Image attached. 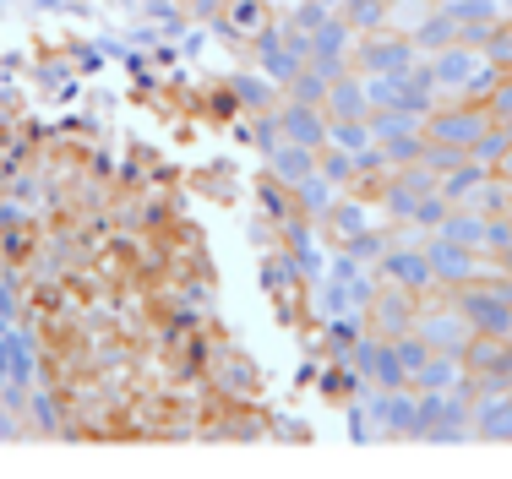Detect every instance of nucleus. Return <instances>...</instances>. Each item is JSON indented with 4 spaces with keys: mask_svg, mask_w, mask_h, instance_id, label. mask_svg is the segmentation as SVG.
<instances>
[{
    "mask_svg": "<svg viewBox=\"0 0 512 479\" xmlns=\"http://www.w3.org/2000/svg\"><path fill=\"white\" fill-rule=\"evenodd\" d=\"M327 82H333V77H322V71H316L311 60H306V66H300L295 77L284 82V98H295V104H316V109H322V104H327Z\"/></svg>",
    "mask_w": 512,
    "mask_h": 479,
    "instance_id": "nucleus-29",
    "label": "nucleus"
},
{
    "mask_svg": "<svg viewBox=\"0 0 512 479\" xmlns=\"http://www.w3.org/2000/svg\"><path fill=\"white\" fill-rule=\"evenodd\" d=\"M491 262H496V267H502V273H512V245H507V251H502V256H491Z\"/></svg>",
    "mask_w": 512,
    "mask_h": 479,
    "instance_id": "nucleus-45",
    "label": "nucleus"
},
{
    "mask_svg": "<svg viewBox=\"0 0 512 479\" xmlns=\"http://www.w3.org/2000/svg\"><path fill=\"white\" fill-rule=\"evenodd\" d=\"M414 333L431 343L436 354H463V343H469V322L458 316L453 294H425L420 316H414Z\"/></svg>",
    "mask_w": 512,
    "mask_h": 479,
    "instance_id": "nucleus-5",
    "label": "nucleus"
},
{
    "mask_svg": "<svg viewBox=\"0 0 512 479\" xmlns=\"http://www.w3.org/2000/svg\"><path fill=\"white\" fill-rule=\"evenodd\" d=\"M338 196H344V191H338L333 180L322 175V169H311V175L295 186V218H306V224H322V218H327V207H333Z\"/></svg>",
    "mask_w": 512,
    "mask_h": 479,
    "instance_id": "nucleus-18",
    "label": "nucleus"
},
{
    "mask_svg": "<svg viewBox=\"0 0 512 479\" xmlns=\"http://www.w3.org/2000/svg\"><path fill=\"white\" fill-rule=\"evenodd\" d=\"M278 131L284 142H300V147H327V109L316 104H295V98H278Z\"/></svg>",
    "mask_w": 512,
    "mask_h": 479,
    "instance_id": "nucleus-11",
    "label": "nucleus"
},
{
    "mask_svg": "<svg viewBox=\"0 0 512 479\" xmlns=\"http://www.w3.org/2000/svg\"><path fill=\"white\" fill-rule=\"evenodd\" d=\"M474 207H480L485 218H491V213H512V180L491 175V180L480 186V196H474Z\"/></svg>",
    "mask_w": 512,
    "mask_h": 479,
    "instance_id": "nucleus-35",
    "label": "nucleus"
},
{
    "mask_svg": "<svg viewBox=\"0 0 512 479\" xmlns=\"http://www.w3.org/2000/svg\"><path fill=\"white\" fill-rule=\"evenodd\" d=\"M355 39H360V33H355V28H349V22L333 11V17H327L322 28L311 33V66L322 71V77H338V71H349V55H355Z\"/></svg>",
    "mask_w": 512,
    "mask_h": 479,
    "instance_id": "nucleus-8",
    "label": "nucleus"
},
{
    "mask_svg": "<svg viewBox=\"0 0 512 479\" xmlns=\"http://www.w3.org/2000/svg\"><path fill=\"white\" fill-rule=\"evenodd\" d=\"M474 436L512 441V392H480L474 398Z\"/></svg>",
    "mask_w": 512,
    "mask_h": 479,
    "instance_id": "nucleus-15",
    "label": "nucleus"
},
{
    "mask_svg": "<svg viewBox=\"0 0 512 479\" xmlns=\"http://www.w3.org/2000/svg\"><path fill=\"white\" fill-rule=\"evenodd\" d=\"M338 17L355 33H382V28H393V0H344Z\"/></svg>",
    "mask_w": 512,
    "mask_h": 479,
    "instance_id": "nucleus-26",
    "label": "nucleus"
},
{
    "mask_svg": "<svg viewBox=\"0 0 512 479\" xmlns=\"http://www.w3.org/2000/svg\"><path fill=\"white\" fill-rule=\"evenodd\" d=\"M327 147L338 153H371L376 147V131H371V115H349V120H327Z\"/></svg>",
    "mask_w": 512,
    "mask_h": 479,
    "instance_id": "nucleus-25",
    "label": "nucleus"
},
{
    "mask_svg": "<svg viewBox=\"0 0 512 479\" xmlns=\"http://www.w3.org/2000/svg\"><path fill=\"white\" fill-rule=\"evenodd\" d=\"M491 175H496V169H485L480 158H458V164L442 175V196H447V202H469L474 207V196H480V186Z\"/></svg>",
    "mask_w": 512,
    "mask_h": 479,
    "instance_id": "nucleus-22",
    "label": "nucleus"
},
{
    "mask_svg": "<svg viewBox=\"0 0 512 479\" xmlns=\"http://www.w3.org/2000/svg\"><path fill=\"white\" fill-rule=\"evenodd\" d=\"M376 218H382V213H376L371 196H338V202L327 207L322 229H327V240H333V245H344V240H355L360 229H371Z\"/></svg>",
    "mask_w": 512,
    "mask_h": 479,
    "instance_id": "nucleus-13",
    "label": "nucleus"
},
{
    "mask_svg": "<svg viewBox=\"0 0 512 479\" xmlns=\"http://www.w3.org/2000/svg\"><path fill=\"white\" fill-rule=\"evenodd\" d=\"M485 115H491V120H512V71L496 82V93L485 98Z\"/></svg>",
    "mask_w": 512,
    "mask_h": 479,
    "instance_id": "nucleus-40",
    "label": "nucleus"
},
{
    "mask_svg": "<svg viewBox=\"0 0 512 479\" xmlns=\"http://www.w3.org/2000/svg\"><path fill=\"white\" fill-rule=\"evenodd\" d=\"M425 66H431L436 88H442L447 98H458V93H463V82H469L474 71L485 66V55H480V49H474V44L453 39L447 49H431V55H425Z\"/></svg>",
    "mask_w": 512,
    "mask_h": 479,
    "instance_id": "nucleus-9",
    "label": "nucleus"
},
{
    "mask_svg": "<svg viewBox=\"0 0 512 479\" xmlns=\"http://www.w3.org/2000/svg\"><path fill=\"white\" fill-rule=\"evenodd\" d=\"M414 316H420V294L398 289V284H382L371 294V305H365V327H371L376 338H398L414 327Z\"/></svg>",
    "mask_w": 512,
    "mask_h": 479,
    "instance_id": "nucleus-7",
    "label": "nucleus"
},
{
    "mask_svg": "<svg viewBox=\"0 0 512 479\" xmlns=\"http://www.w3.org/2000/svg\"><path fill=\"white\" fill-rule=\"evenodd\" d=\"M256 382H262V376H256V365H251L240 349H224V354L213 360V387L224 392V398H251Z\"/></svg>",
    "mask_w": 512,
    "mask_h": 479,
    "instance_id": "nucleus-17",
    "label": "nucleus"
},
{
    "mask_svg": "<svg viewBox=\"0 0 512 479\" xmlns=\"http://www.w3.org/2000/svg\"><path fill=\"white\" fill-rule=\"evenodd\" d=\"M502 382H512V338H502Z\"/></svg>",
    "mask_w": 512,
    "mask_h": 479,
    "instance_id": "nucleus-43",
    "label": "nucleus"
},
{
    "mask_svg": "<svg viewBox=\"0 0 512 479\" xmlns=\"http://www.w3.org/2000/svg\"><path fill=\"white\" fill-rule=\"evenodd\" d=\"M485 60H491L496 71H512V17H502L491 28V39H485V49H480Z\"/></svg>",
    "mask_w": 512,
    "mask_h": 479,
    "instance_id": "nucleus-34",
    "label": "nucleus"
},
{
    "mask_svg": "<svg viewBox=\"0 0 512 479\" xmlns=\"http://www.w3.org/2000/svg\"><path fill=\"white\" fill-rule=\"evenodd\" d=\"M502 77H507V71H496V66H491V60H485V66H480V71H474V77H469V82H463V93H458V98H469V104H480V109H485V98H491V93H496V82H502Z\"/></svg>",
    "mask_w": 512,
    "mask_h": 479,
    "instance_id": "nucleus-36",
    "label": "nucleus"
},
{
    "mask_svg": "<svg viewBox=\"0 0 512 479\" xmlns=\"http://www.w3.org/2000/svg\"><path fill=\"white\" fill-rule=\"evenodd\" d=\"M376 273H382V284H398L409 294H436V278H431V256H425V240H393L382 251V262H376Z\"/></svg>",
    "mask_w": 512,
    "mask_h": 479,
    "instance_id": "nucleus-4",
    "label": "nucleus"
},
{
    "mask_svg": "<svg viewBox=\"0 0 512 479\" xmlns=\"http://www.w3.org/2000/svg\"><path fill=\"white\" fill-rule=\"evenodd\" d=\"M387 240H393V235H387L382 224H371V229H360L355 240H344V251L355 256V262H365V267H376V262H382V251H387Z\"/></svg>",
    "mask_w": 512,
    "mask_h": 479,
    "instance_id": "nucleus-33",
    "label": "nucleus"
},
{
    "mask_svg": "<svg viewBox=\"0 0 512 479\" xmlns=\"http://www.w3.org/2000/svg\"><path fill=\"white\" fill-rule=\"evenodd\" d=\"M327 17H333V11H327L322 0H300V6L289 11V28H300V33H316Z\"/></svg>",
    "mask_w": 512,
    "mask_h": 479,
    "instance_id": "nucleus-39",
    "label": "nucleus"
},
{
    "mask_svg": "<svg viewBox=\"0 0 512 479\" xmlns=\"http://www.w3.org/2000/svg\"><path fill=\"white\" fill-rule=\"evenodd\" d=\"M376 153H382L387 169L420 164V158H425V126H404V131H387V137H376Z\"/></svg>",
    "mask_w": 512,
    "mask_h": 479,
    "instance_id": "nucleus-23",
    "label": "nucleus"
},
{
    "mask_svg": "<svg viewBox=\"0 0 512 479\" xmlns=\"http://www.w3.org/2000/svg\"><path fill=\"white\" fill-rule=\"evenodd\" d=\"M485 126H491V115H485L480 104H469V98H447V104H436L431 115H425V142H442V147L469 153Z\"/></svg>",
    "mask_w": 512,
    "mask_h": 479,
    "instance_id": "nucleus-3",
    "label": "nucleus"
},
{
    "mask_svg": "<svg viewBox=\"0 0 512 479\" xmlns=\"http://www.w3.org/2000/svg\"><path fill=\"white\" fill-rule=\"evenodd\" d=\"M458 316L469 322V333H485V338H512V300L507 294H496L491 284H485V273L474 278V284H463L453 294Z\"/></svg>",
    "mask_w": 512,
    "mask_h": 479,
    "instance_id": "nucleus-2",
    "label": "nucleus"
},
{
    "mask_svg": "<svg viewBox=\"0 0 512 479\" xmlns=\"http://www.w3.org/2000/svg\"><path fill=\"white\" fill-rule=\"evenodd\" d=\"M322 6H327V11H338V6H344V0H322Z\"/></svg>",
    "mask_w": 512,
    "mask_h": 479,
    "instance_id": "nucleus-46",
    "label": "nucleus"
},
{
    "mask_svg": "<svg viewBox=\"0 0 512 479\" xmlns=\"http://www.w3.org/2000/svg\"><path fill=\"white\" fill-rule=\"evenodd\" d=\"M414 403H420V392H414V387H376L371 431L376 436H414Z\"/></svg>",
    "mask_w": 512,
    "mask_h": 479,
    "instance_id": "nucleus-10",
    "label": "nucleus"
},
{
    "mask_svg": "<svg viewBox=\"0 0 512 479\" xmlns=\"http://www.w3.org/2000/svg\"><path fill=\"white\" fill-rule=\"evenodd\" d=\"M447 207H453V202L442 196V186H436V191H425L420 202H414L409 229H414V235H436V229H442V218H447Z\"/></svg>",
    "mask_w": 512,
    "mask_h": 479,
    "instance_id": "nucleus-31",
    "label": "nucleus"
},
{
    "mask_svg": "<svg viewBox=\"0 0 512 479\" xmlns=\"http://www.w3.org/2000/svg\"><path fill=\"white\" fill-rule=\"evenodd\" d=\"M414 60H420V49H414L409 33L382 28V33H360V39H355V55H349V66H355L360 77H409Z\"/></svg>",
    "mask_w": 512,
    "mask_h": 479,
    "instance_id": "nucleus-1",
    "label": "nucleus"
},
{
    "mask_svg": "<svg viewBox=\"0 0 512 479\" xmlns=\"http://www.w3.org/2000/svg\"><path fill=\"white\" fill-rule=\"evenodd\" d=\"M365 382H371V387H409V371H404V360H398L393 338L376 343V360L365 365Z\"/></svg>",
    "mask_w": 512,
    "mask_h": 479,
    "instance_id": "nucleus-28",
    "label": "nucleus"
},
{
    "mask_svg": "<svg viewBox=\"0 0 512 479\" xmlns=\"http://www.w3.org/2000/svg\"><path fill=\"white\" fill-rule=\"evenodd\" d=\"M512 245V213H491L485 218V245H480V256H502Z\"/></svg>",
    "mask_w": 512,
    "mask_h": 479,
    "instance_id": "nucleus-38",
    "label": "nucleus"
},
{
    "mask_svg": "<svg viewBox=\"0 0 512 479\" xmlns=\"http://www.w3.org/2000/svg\"><path fill=\"white\" fill-rule=\"evenodd\" d=\"M442 11L458 22V39H463V44H474V49H485L491 28L507 17V11L496 6V0H442Z\"/></svg>",
    "mask_w": 512,
    "mask_h": 479,
    "instance_id": "nucleus-12",
    "label": "nucleus"
},
{
    "mask_svg": "<svg viewBox=\"0 0 512 479\" xmlns=\"http://www.w3.org/2000/svg\"><path fill=\"white\" fill-rule=\"evenodd\" d=\"M425 256H431L436 294H458L463 284H474V278L485 273V267H480V251L453 245V240H442V235H425Z\"/></svg>",
    "mask_w": 512,
    "mask_h": 479,
    "instance_id": "nucleus-6",
    "label": "nucleus"
},
{
    "mask_svg": "<svg viewBox=\"0 0 512 479\" xmlns=\"http://www.w3.org/2000/svg\"><path fill=\"white\" fill-rule=\"evenodd\" d=\"M229 93H235L240 109H251V115L278 109V98H284V88H278L273 77H262V71H235V77H229Z\"/></svg>",
    "mask_w": 512,
    "mask_h": 479,
    "instance_id": "nucleus-20",
    "label": "nucleus"
},
{
    "mask_svg": "<svg viewBox=\"0 0 512 479\" xmlns=\"http://www.w3.org/2000/svg\"><path fill=\"white\" fill-rule=\"evenodd\" d=\"M502 126H507V137H512V120H502Z\"/></svg>",
    "mask_w": 512,
    "mask_h": 479,
    "instance_id": "nucleus-47",
    "label": "nucleus"
},
{
    "mask_svg": "<svg viewBox=\"0 0 512 479\" xmlns=\"http://www.w3.org/2000/svg\"><path fill=\"white\" fill-rule=\"evenodd\" d=\"M180 6H186V17H218V6H224V0H180Z\"/></svg>",
    "mask_w": 512,
    "mask_h": 479,
    "instance_id": "nucleus-42",
    "label": "nucleus"
},
{
    "mask_svg": "<svg viewBox=\"0 0 512 479\" xmlns=\"http://www.w3.org/2000/svg\"><path fill=\"white\" fill-rule=\"evenodd\" d=\"M393 349H398V360H404V371H409V376L420 371L425 360H431V343H425L420 333H414V327H409V333H398V338H393Z\"/></svg>",
    "mask_w": 512,
    "mask_h": 479,
    "instance_id": "nucleus-37",
    "label": "nucleus"
},
{
    "mask_svg": "<svg viewBox=\"0 0 512 479\" xmlns=\"http://www.w3.org/2000/svg\"><path fill=\"white\" fill-rule=\"evenodd\" d=\"M316 169V147H300V142H278L273 153H267V175L273 180H284L289 191L300 186V180H306Z\"/></svg>",
    "mask_w": 512,
    "mask_h": 479,
    "instance_id": "nucleus-19",
    "label": "nucleus"
},
{
    "mask_svg": "<svg viewBox=\"0 0 512 479\" xmlns=\"http://www.w3.org/2000/svg\"><path fill=\"white\" fill-rule=\"evenodd\" d=\"M507 17H512V11H507Z\"/></svg>",
    "mask_w": 512,
    "mask_h": 479,
    "instance_id": "nucleus-48",
    "label": "nucleus"
},
{
    "mask_svg": "<svg viewBox=\"0 0 512 479\" xmlns=\"http://www.w3.org/2000/svg\"><path fill=\"white\" fill-rule=\"evenodd\" d=\"M436 235L453 240V245H469V251H480V245H485V213H480V207H469V202H453Z\"/></svg>",
    "mask_w": 512,
    "mask_h": 479,
    "instance_id": "nucleus-21",
    "label": "nucleus"
},
{
    "mask_svg": "<svg viewBox=\"0 0 512 479\" xmlns=\"http://www.w3.org/2000/svg\"><path fill=\"white\" fill-rule=\"evenodd\" d=\"M11 376H17V382H22V387H28V382H33V354H28V349H22V343H11Z\"/></svg>",
    "mask_w": 512,
    "mask_h": 479,
    "instance_id": "nucleus-41",
    "label": "nucleus"
},
{
    "mask_svg": "<svg viewBox=\"0 0 512 479\" xmlns=\"http://www.w3.org/2000/svg\"><path fill=\"white\" fill-rule=\"evenodd\" d=\"M463 376H469V371H463L458 354H436V349H431V360H425L420 371L409 376V387H414V392H447V387H458Z\"/></svg>",
    "mask_w": 512,
    "mask_h": 479,
    "instance_id": "nucleus-24",
    "label": "nucleus"
},
{
    "mask_svg": "<svg viewBox=\"0 0 512 479\" xmlns=\"http://www.w3.org/2000/svg\"><path fill=\"white\" fill-rule=\"evenodd\" d=\"M316 169H322L338 191H349L360 180V158L355 153H338V147H322V153H316Z\"/></svg>",
    "mask_w": 512,
    "mask_h": 479,
    "instance_id": "nucleus-30",
    "label": "nucleus"
},
{
    "mask_svg": "<svg viewBox=\"0 0 512 479\" xmlns=\"http://www.w3.org/2000/svg\"><path fill=\"white\" fill-rule=\"evenodd\" d=\"M409 39H414V49H420V55H431V49H447V44L458 39V22L447 17L442 6H431V11L420 17V28L409 33Z\"/></svg>",
    "mask_w": 512,
    "mask_h": 479,
    "instance_id": "nucleus-27",
    "label": "nucleus"
},
{
    "mask_svg": "<svg viewBox=\"0 0 512 479\" xmlns=\"http://www.w3.org/2000/svg\"><path fill=\"white\" fill-rule=\"evenodd\" d=\"M507 147H512V137H507V126H502V120H491V126H485L480 137H474V147H469V158H480L485 169H496V164H502V153H507Z\"/></svg>",
    "mask_w": 512,
    "mask_h": 479,
    "instance_id": "nucleus-32",
    "label": "nucleus"
},
{
    "mask_svg": "<svg viewBox=\"0 0 512 479\" xmlns=\"http://www.w3.org/2000/svg\"><path fill=\"white\" fill-rule=\"evenodd\" d=\"M327 120H349V115H371V104H365V77L355 66L338 71L333 82H327Z\"/></svg>",
    "mask_w": 512,
    "mask_h": 479,
    "instance_id": "nucleus-16",
    "label": "nucleus"
},
{
    "mask_svg": "<svg viewBox=\"0 0 512 479\" xmlns=\"http://www.w3.org/2000/svg\"><path fill=\"white\" fill-rule=\"evenodd\" d=\"M496 175H502V180H512V147L502 153V164H496Z\"/></svg>",
    "mask_w": 512,
    "mask_h": 479,
    "instance_id": "nucleus-44",
    "label": "nucleus"
},
{
    "mask_svg": "<svg viewBox=\"0 0 512 479\" xmlns=\"http://www.w3.org/2000/svg\"><path fill=\"white\" fill-rule=\"evenodd\" d=\"M213 22L229 33V39H246L251 44L262 28H273V6H267V0H224Z\"/></svg>",
    "mask_w": 512,
    "mask_h": 479,
    "instance_id": "nucleus-14",
    "label": "nucleus"
}]
</instances>
